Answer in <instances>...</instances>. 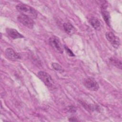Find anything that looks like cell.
<instances>
[{
  "label": "cell",
  "mask_w": 122,
  "mask_h": 122,
  "mask_svg": "<svg viewBox=\"0 0 122 122\" xmlns=\"http://www.w3.org/2000/svg\"><path fill=\"white\" fill-rule=\"evenodd\" d=\"M17 10L21 14L26 15L31 18L35 19L37 17V11L32 7L24 4H18L16 5Z\"/></svg>",
  "instance_id": "6da1fadb"
},
{
  "label": "cell",
  "mask_w": 122,
  "mask_h": 122,
  "mask_svg": "<svg viewBox=\"0 0 122 122\" xmlns=\"http://www.w3.org/2000/svg\"><path fill=\"white\" fill-rule=\"evenodd\" d=\"M38 76L49 88H52L54 87L53 81L51 76L47 72L40 71L38 73Z\"/></svg>",
  "instance_id": "7a4b0ae2"
},
{
  "label": "cell",
  "mask_w": 122,
  "mask_h": 122,
  "mask_svg": "<svg viewBox=\"0 0 122 122\" xmlns=\"http://www.w3.org/2000/svg\"><path fill=\"white\" fill-rule=\"evenodd\" d=\"M83 84L89 90L96 91L99 88L98 82L92 77H87L83 80Z\"/></svg>",
  "instance_id": "3957f363"
},
{
  "label": "cell",
  "mask_w": 122,
  "mask_h": 122,
  "mask_svg": "<svg viewBox=\"0 0 122 122\" xmlns=\"http://www.w3.org/2000/svg\"><path fill=\"white\" fill-rule=\"evenodd\" d=\"M50 45L57 52L60 53H63V48L58 38L55 36H51L49 40Z\"/></svg>",
  "instance_id": "277c9868"
},
{
  "label": "cell",
  "mask_w": 122,
  "mask_h": 122,
  "mask_svg": "<svg viewBox=\"0 0 122 122\" xmlns=\"http://www.w3.org/2000/svg\"><path fill=\"white\" fill-rule=\"evenodd\" d=\"M18 20L21 24L27 27L29 29H32L34 26V21L30 17L20 14L17 17Z\"/></svg>",
  "instance_id": "5b68a950"
},
{
  "label": "cell",
  "mask_w": 122,
  "mask_h": 122,
  "mask_svg": "<svg viewBox=\"0 0 122 122\" xmlns=\"http://www.w3.org/2000/svg\"><path fill=\"white\" fill-rule=\"evenodd\" d=\"M106 39L111 43L113 47L118 48L120 45V41L118 37L116 36L112 32H108L106 33Z\"/></svg>",
  "instance_id": "8992f818"
},
{
  "label": "cell",
  "mask_w": 122,
  "mask_h": 122,
  "mask_svg": "<svg viewBox=\"0 0 122 122\" xmlns=\"http://www.w3.org/2000/svg\"><path fill=\"white\" fill-rule=\"evenodd\" d=\"M5 54L8 58L12 60H16L20 58V55L11 48L7 49L5 51Z\"/></svg>",
  "instance_id": "52a82bcc"
},
{
  "label": "cell",
  "mask_w": 122,
  "mask_h": 122,
  "mask_svg": "<svg viewBox=\"0 0 122 122\" xmlns=\"http://www.w3.org/2000/svg\"><path fill=\"white\" fill-rule=\"evenodd\" d=\"M6 31L9 36L13 39L21 38L23 37V35H22L16 30L15 29L8 28L6 30Z\"/></svg>",
  "instance_id": "ba28073f"
},
{
  "label": "cell",
  "mask_w": 122,
  "mask_h": 122,
  "mask_svg": "<svg viewBox=\"0 0 122 122\" xmlns=\"http://www.w3.org/2000/svg\"><path fill=\"white\" fill-rule=\"evenodd\" d=\"M89 23L96 30H99L101 28V23L99 20L96 17H92L89 20Z\"/></svg>",
  "instance_id": "9c48e42d"
},
{
  "label": "cell",
  "mask_w": 122,
  "mask_h": 122,
  "mask_svg": "<svg viewBox=\"0 0 122 122\" xmlns=\"http://www.w3.org/2000/svg\"><path fill=\"white\" fill-rule=\"evenodd\" d=\"M63 27L65 32L69 35L73 34L75 31L74 27L71 23L65 22L63 25Z\"/></svg>",
  "instance_id": "30bf717a"
},
{
  "label": "cell",
  "mask_w": 122,
  "mask_h": 122,
  "mask_svg": "<svg viewBox=\"0 0 122 122\" xmlns=\"http://www.w3.org/2000/svg\"><path fill=\"white\" fill-rule=\"evenodd\" d=\"M109 61L113 65L120 69H122V62L119 59L115 57H111L109 59Z\"/></svg>",
  "instance_id": "8fae6325"
},
{
  "label": "cell",
  "mask_w": 122,
  "mask_h": 122,
  "mask_svg": "<svg viewBox=\"0 0 122 122\" xmlns=\"http://www.w3.org/2000/svg\"><path fill=\"white\" fill-rule=\"evenodd\" d=\"M102 13L104 21L109 26L110 24V16L109 12L105 9H102Z\"/></svg>",
  "instance_id": "7c38bea8"
},
{
  "label": "cell",
  "mask_w": 122,
  "mask_h": 122,
  "mask_svg": "<svg viewBox=\"0 0 122 122\" xmlns=\"http://www.w3.org/2000/svg\"><path fill=\"white\" fill-rule=\"evenodd\" d=\"M51 67L53 69L57 71L60 72H62L64 71V70L62 67L57 63H52L51 64Z\"/></svg>",
  "instance_id": "4fadbf2b"
},
{
  "label": "cell",
  "mask_w": 122,
  "mask_h": 122,
  "mask_svg": "<svg viewBox=\"0 0 122 122\" xmlns=\"http://www.w3.org/2000/svg\"><path fill=\"white\" fill-rule=\"evenodd\" d=\"M64 48H65V50L66 51L67 53H68V55H69L71 56H74V54L73 53V52L71 51V50L70 49H69V48H68L67 47H66V46H64Z\"/></svg>",
  "instance_id": "5bb4252c"
},
{
  "label": "cell",
  "mask_w": 122,
  "mask_h": 122,
  "mask_svg": "<svg viewBox=\"0 0 122 122\" xmlns=\"http://www.w3.org/2000/svg\"><path fill=\"white\" fill-rule=\"evenodd\" d=\"M67 111L69 112H75L76 111V109L74 106H70L68 107V109Z\"/></svg>",
  "instance_id": "9a60e30c"
},
{
  "label": "cell",
  "mask_w": 122,
  "mask_h": 122,
  "mask_svg": "<svg viewBox=\"0 0 122 122\" xmlns=\"http://www.w3.org/2000/svg\"><path fill=\"white\" fill-rule=\"evenodd\" d=\"M69 121H71V122H72V121H73H73H78L77 119L76 118L74 117L70 118V119H69Z\"/></svg>",
  "instance_id": "2e32d148"
}]
</instances>
